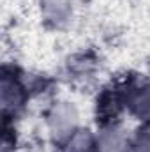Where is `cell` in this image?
Listing matches in <instances>:
<instances>
[{"instance_id": "2", "label": "cell", "mask_w": 150, "mask_h": 152, "mask_svg": "<svg viewBox=\"0 0 150 152\" xmlns=\"http://www.w3.org/2000/svg\"><path fill=\"white\" fill-rule=\"evenodd\" d=\"M46 12L51 20L60 21L67 16V4L64 0H46Z\"/></svg>"}, {"instance_id": "4", "label": "cell", "mask_w": 150, "mask_h": 152, "mask_svg": "<svg viewBox=\"0 0 150 152\" xmlns=\"http://www.w3.org/2000/svg\"><path fill=\"white\" fill-rule=\"evenodd\" d=\"M120 149H122V136L118 133H113L104 138L103 152H120Z\"/></svg>"}, {"instance_id": "3", "label": "cell", "mask_w": 150, "mask_h": 152, "mask_svg": "<svg viewBox=\"0 0 150 152\" xmlns=\"http://www.w3.org/2000/svg\"><path fill=\"white\" fill-rule=\"evenodd\" d=\"M92 147V140L88 133H78L74 138L71 140L69 147L66 152H88Z\"/></svg>"}, {"instance_id": "5", "label": "cell", "mask_w": 150, "mask_h": 152, "mask_svg": "<svg viewBox=\"0 0 150 152\" xmlns=\"http://www.w3.org/2000/svg\"><path fill=\"white\" fill-rule=\"evenodd\" d=\"M138 113L143 117H150V94H145L138 101Z\"/></svg>"}, {"instance_id": "1", "label": "cell", "mask_w": 150, "mask_h": 152, "mask_svg": "<svg viewBox=\"0 0 150 152\" xmlns=\"http://www.w3.org/2000/svg\"><path fill=\"white\" fill-rule=\"evenodd\" d=\"M76 124V112L74 108H71L69 104H60L53 110V113L50 117V126L55 136H64L67 134Z\"/></svg>"}, {"instance_id": "6", "label": "cell", "mask_w": 150, "mask_h": 152, "mask_svg": "<svg viewBox=\"0 0 150 152\" xmlns=\"http://www.w3.org/2000/svg\"><path fill=\"white\" fill-rule=\"evenodd\" d=\"M133 152H150V136L140 138V142L136 143V147L133 149Z\"/></svg>"}]
</instances>
